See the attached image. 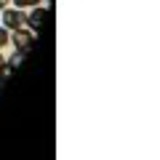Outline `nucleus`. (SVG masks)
<instances>
[{
  "mask_svg": "<svg viewBox=\"0 0 160 160\" xmlns=\"http://www.w3.org/2000/svg\"><path fill=\"white\" fill-rule=\"evenodd\" d=\"M3 27L6 29H24L27 27V13L22 8H3Z\"/></svg>",
  "mask_w": 160,
  "mask_h": 160,
  "instance_id": "nucleus-1",
  "label": "nucleus"
},
{
  "mask_svg": "<svg viewBox=\"0 0 160 160\" xmlns=\"http://www.w3.org/2000/svg\"><path fill=\"white\" fill-rule=\"evenodd\" d=\"M8 40L13 43V48L22 53H27L29 48H32V32H29L27 27L24 29H13V35H8Z\"/></svg>",
  "mask_w": 160,
  "mask_h": 160,
  "instance_id": "nucleus-2",
  "label": "nucleus"
},
{
  "mask_svg": "<svg viewBox=\"0 0 160 160\" xmlns=\"http://www.w3.org/2000/svg\"><path fill=\"white\" fill-rule=\"evenodd\" d=\"M48 16H51V11H48L46 6H35L32 11L27 13V27H29V29H40V27H46Z\"/></svg>",
  "mask_w": 160,
  "mask_h": 160,
  "instance_id": "nucleus-3",
  "label": "nucleus"
},
{
  "mask_svg": "<svg viewBox=\"0 0 160 160\" xmlns=\"http://www.w3.org/2000/svg\"><path fill=\"white\" fill-rule=\"evenodd\" d=\"M24 56H27V53H22V51H13V53H11V59L6 62V67H8V69H16L19 64L24 62Z\"/></svg>",
  "mask_w": 160,
  "mask_h": 160,
  "instance_id": "nucleus-4",
  "label": "nucleus"
},
{
  "mask_svg": "<svg viewBox=\"0 0 160 160\" xmlns=\"http://www.w3.org/2000/svg\"><path fill=\"white\" fill-rule=\"evenodd\" d=\"M40 6V0H16V8H35Z\"/></svg>",
  "mask_w": 160,
  "mask_h": 160,
  "instance_id": "nucleus-5",
  "label": "nucleus"
},
{
  "mask_svg": "<svg viewBox=\"0 0 160 160\" xmlns=\"http://www.w3.org/2000/svg\"><path fill=\"white\" fill-rule=\"evenodd\" d=\"M8 72H11V69L6 67V59H3V53H0V78H6Z\"/></svg>",
  "mask_w": 160,
  "mask_h": 160,
  "instance_id": "nucleus-6",
  "label": "nucleus"
},
{
  "mask_svg": "<svg viewBox=\"0 0 160 160\" xmlns=\"http://www.w3.org/2000/svg\"><path fill=\"white\" fill-rule=\"evenodd\" d=\"M6 43H8V29H6V27H0V48L6 46Z\"/></svg>",
  "mask_w": 160,
  "mask_h": 160,
  "instance_id": "nucleus-7",
  "label": "nucleus"
},
{
  "mask_svg": "<svg viewBox=\"0 0 160 160\" xmlns=\"http://www.w3.org/2000/svg\"><path fill=\"white\" fill-rule=\"evenodd\" d=\"M8 3H11V0H0V11H3V8H6Z\"/></svg>",
  "mask_w": 160,
  "mask_h": 160,
  "instance_id": "nucleus-8",
  "label": "nucleus"
},
{
  "mask_svg": "<svg viewBox=\"0 0 160 160\" xmlns=\"http://www.w3.org/2000/svg\"><path fill=\"white\" fill-rule=\"evenodd\" d=\"M48 3H53V0H48Z\"/></svg>",
  "mask_w": 160,
  "mask_h": 160,
  "instance_id": "nucleus-9",
  "label": "nucleus"
}]
</instances>
